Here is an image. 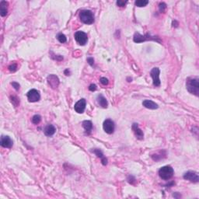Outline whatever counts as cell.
<instances>
[{"instance_id":"cell-1","label":"cell","mask_w":199,"mask_h":199,"mask_svg":"<svg viewBox=\"0 0 199 199\" xmlns=\"http://www.w3.org/2000/svg\"><path fill=\"white\" fill-rule=\"evenodd\" d=\"M186 88L189 93L193 95H199V82L196 78H188L186 82Z\"/></svg>"},{"instance_id":"cell-2","label":"cell","mask_w":199,"mask_h":199,"mask_svg":"<svg viewBox=\"0 0 199 199\" xmlns=\"http://www.w3.org/2000/svg\"><path fill=\"white\" fill-rule=\"evenodd\" d=\"M133 41L135 43L139 44L142 43V42H144V41H156V42H159V43H161L162 41L160 39V37H157V36H152L149 34H146L145 35L140 34L139 33H135L134 34V37H133Z\"/></svg>"},{"instance_id":"cell-3","label":"cell","mask_w":199,"mask_h":199,"mask_svg":"<svg viewBox=\"0 0 199 199\" xmlns=\"http://www.w3.org/2000/svg\"><path fill=\"white\" fill-rule=\"evenodd\" d=\"M80 20L85 24L90 25L94 23V15L92 11L83 9L79 13Z\"/></svg>"},{"instance_id":"cell-4","label":"cell","mask_w":199,"mask_h":199,"mask_svg":"<svg viewBox=\"0 0 199 199\" xmlns=\"http://www.w3.org/2000/svg\"><path fill=\"white\" fill-rule=\"evenodd\" d=\"M158 173L161 179L164 180H168L173 178L174 170L170 166H165L159 170Z\"/></svg>"},{"instance_id":"cell-5","label":"cell","mask_w":199,"mask_h":199,"mask_svg":"<svg viewBox=\"0 0 199 199\" xmlns=\"http://www.w3.org/2000/svg\"><path fill=\"white\" fill-rule=\"evenodd\" d=\"M74 37H75V40L76 41V42L79 45H85L87 43V41H88V36H87V34L83 31H81V30L76 31L75 33Z\"/></svg>"},{"instance_id":"cell-6","label":"cell","mask_w":199,"mask_h":199,"mask_svg":"<svg viewBox=\"0 0 199 199\" xmlns=\"http://www.w3.org/2000/svg\"><path fill=\"white\" fill-rule=\"evenodd\" d=\"M160 69L157 67L153 68V69L151 70V72H150V76H151L152 79L153 85L156 87H160V84H161V82H160Z\"/></svg>"},{"instance_id":"cell-7","label":"cell","mask_w":199,"mask_h":199,"mask_svg":"<svg viewBox=\"0 0 199 199\" xmlns=\"http://www.w3.org/2000/svg\"><path fill=\"white\" fill-rule=\"evenodd\" d=\"M103 128H104V132L107 134H113L115 129V122L111 119H106L103 124Z\"/></svg>"},{"instance_id":"cell-8","label":"cell","mask_w":199,"mask_h":199,"mask_svg":"<svg viewBox=\"0 0 199 199\" xmlns=\"http://www.w3.org/2000/svg\"><path fill=\"white\" fill-rule=\"evenodd\" d=\"M26 97H27L28 101L31 102V103L39 101L40 99H41V95H40L39 91L35 89H30V91H28V93L26 94Z\"/></svg>"},{"instance_id":"cell-9","label":"cell","mask_w":199,"mask_h":199,"mask_svg":"<svg viewBox=\"0 0 199 199\" xmlns=\"http://www.w3.org/2000/svg\"><path fill=\"white\" fill-rule=\"evenodd\" d=\"M183 178H184V180H188V181L191 182V183H198L199 181L198 174L195 171H188V172L184 173Z\"/></svg>"},{"instance_id":"cell-10","label":"cell","mask_w":199,"mask_h":199,"mask_svg":"<svg viewBox=\"0 0 199 199\" xmlns=\"http://www.w3.org/2000/svg\"><path fill=\"white\" fill-rule=\"evenodd\" d=\"M47 81H48V83L49 84V86L52 87L53 89H57L59 86V83H60V81H59V77L54 74H52V75H49V76L47 77Z\"/></svg>"},{"instance_id":"cell-11","label":"cell","mask_w":199,"mask_h":199,"mask_svg":"<svg viewBox=\"0 0 199 199\" xmlns=\"http://www.w3.org/2000/svg\"><path fill=\"white\" fill-rule=\"evenodd\" d=\"M86 106H87V100L84 98H82L75 104L74 110H76V112H77L78 114H82L86 109Z\"/></svg>"},{"instance_id":"cell-12","label":"cell","mask_w":199,"mask_h":199,"mask_svg":"<svg viewBox=\"0 0 199 199\" xmlns=\"http://www.w3.org/2000/svg\"><path fill=\"white\" fill-rule=\"evenodd\" d=\"M0 145H1V146L3 148L11 149L13 145V142L9 136H7V135H2V136L1 137Z\"/></svg>"},{"instance_id":"cell-13","label":"cell","mask_w":199,"mask_h":199,"mask_svg":"<svg viewBox=\"0 0 199 199\" xmlns=\"http://www.w3.org/2000/svg\"><path fill=\"white\" fill-rule=\"evenodd\" d=\"M91 152H92L93 153L95 154L96 156H97L98 158H100V160H101L102 164L104 165V166H107V165L108 160H107V159L105 157V156H104V153H103V152H102L100 149H91Z\"/></svg>"},{"instance_id":"cell-14","label":"cell","mask_w":199,"mask_h":199,"mask_svg":"<svg viewBox=\"0 0 199 199\" xmlns=\"http://www.w3.org/2000/svg\"><path fill=\"white\" fill-rule=\"evenodd\" d=\"M132 128L137 139H139V140H142V139H144V133H143L142 131L139 128L138 124L137 123L133 124L132 126Z\"/></svg>"},{"instance_id":"cell-15","label":"cell","mask_w":199,"mask_h":199,"mask_svg":"<svg viewBox=\"0 0 199 199\" xmlns=\"http://www.w3.org/2000/svg\"><path fill=\"white\" fill-rule=\"evenodd\" d=\"M143 107H145V108L150 109V110H156L159 108L158 104H156L155 102L152 101L150 100H145L142 102Z\"/></svg>"},{"instance_id":"cell-16","label":"cell","mask_w":199,"mask_h":199,"mask_svg":"<svg viewBox=\"0 0 199 199\" xmlns=\"http://www.w3.org/2000/svg\"><path fill=\"white\" fill-rule=\"evenodd\" d=\"M44 135L46 136L51 137L56 132V128L53 125H48L44 130Z\"/></svg>"},{"instance_id":"cell-17","label":"cell","mask_w":199,"mask_h":199,"mask_svg":"<svg viewBox=\"0 0 199 199\" xmlns=\"http://www.w3.org/2000/svg\"><path fill=\"white\" fill-rule=\"evenodd\" d=\"M82 128H84L86 134L89 135L93 130V123L90 121H84L82 122Z\"/></svg>"},{"instance_id":"cell-18","label":"cell","mask_w":199,"mask_h":199,"mask_svg":"<svg viewBox=\"0 0 199 199\" xmlns=\"http://www.w3.org/2000/svg\"><path fill=\"white\" fill-rule=\"evenodd\" d=\"M97 102L99 105L100 107H102L103 108H107V107H108V103H107V100L105 97H104V96L102 95V94H99L97 96Z\"/></svg>"},{"instance_id":"cell-19","label":"cell","mask_w":199,"mask_h":199,"mask_svg":"<svg viewBox=\"0 0 199 199\" xmlns=\"http://www.w3.org/2000/svg\"><path fill=\"white\" fill-rule=\"evenodd\" d=\"M8 5H9L8 2L6 1H1L0 2V14L2 16H6L7 13H8V9H7Z\"/></svg>"},{"instance_id":"cell-20","label":"cell","mask_w":199,"mask_h":199,"mask_svg":"<svg viewBox=\"0 0 199 199\" xmlns=\"http://www.w3.org/2000/svg\"><path fill=\"white\" fill-rule=\"evenodd\" d=\"M164 152V151L162 152V154L156 153V154H153V155H152V156H151L152 159L154 161H156V162H157V161H159V160L165 158V157H166V156H167V154L165 153V154H163V155H162V152Z\"/></svg>"},{"instance_id":"cell-21","label":"cell","mask_w":199,"mask_h":199,"mask_svg":"<svg viewBox=\"0 0 199 199\" xmlns=\"http://www.w3.org/2000/svg\"><path fill=\"white\" fill-rule=\"evenodd\" d=\"M149 3L148 0H137L135 2V5L138 7H144L147 6Z\"/></svg>"},{"instance_id":"cell-22","label":"cell","mask_w":199,"mask_h":199,"mask_svg":"<svg viewBox=\"0 0 199 199\" xmlns=\"http://www.w3.org/2000/svg\"><path fill=\"white\" fill-rule=\"evenodd\" d=\"M57 39H58V41H59V42L62 44L65 43V42L67 41L66 36H65V34H62V33H60V34H59L57 35Z\"/></svg>"},{"instance_id":"cell-23","label":"cell","mask_w":199,"mask_h":199,"mask_svg":"<svg viewBox=\"0 0 199 199\" xmlns=\"http://www.w3.org/2000/svg\"><path fill=\"white\" fill-rule=\"evenodd\" d=\"M31 121H32L33 124H34V125H38V124H39L41 121V116L39 115H34V116L32 117Z\"/></svg>"},{"instance_id":"cell-24","label":"cell","mask_w":199,"mask_h":199,"mask_svg":"<svg viewBox=\"0 0 199 199\" xmlns=\"http://www.w3.org/2000/svg\"><path fill=\"white\" fill-rule=\"evenodd\" d=\"M11 102L13 103V104L15 107H17L20 104V99L17 98L16 96H11L10 97Z\"/></svg>"},{"instance_id":"cell-25","label":"cell","mask_w":199,"mask_h":199,"mask_svg":"<svg viewBox=\"0 0 199 199\" xmlns=\"http://www.w3.org/2000/svg\"><path fill=\"white\" fill-rule=\"evenodd\" d=\"M167 9V4L165 2H160L159 4V10L160 13H163Z\"/></svg>"},{"instance_id":"cell-26","label":"cell","mask_w":199,"mask_h":199,"mask_svg":"<svg viewBox=\"0 0 199 199\" xmlns=\"http://www.w3.org/2000/svg\"><path fill=\"white\" fill-rule=\"evenodd\" d=\"M17 64L16 62H13L9 66V70L11 72H15L17 70Z\"/></svg>"},{"instance_id":"cell-27","label":"cell","mask_w":199,"mask_h":199,"mask_svg":"<svg viewBox=\"0 0 199 199\" xmlns=\"http://www.w3.org/2000/svg\"><path fill=\"white\" fill-rule=\"evenodd\" d=\"M127 2H128V1H122V0H118V1H117V2H116V4H117V6L125 7V5L127 4Z\"/></svg>"},{"instance_id":"cell-28","label":"cell","mask_w":199,"mask_h":199,"mask_svg":"<svg viewBox=\"0 0 199 199\" xmlns=\"http://www.w3.org/2000/svg\"><path fill=\"white\" fill-rule=\"evenodd\" d=\"M128 183H129V184H134L135 183V182H136V180H135V178H134V177H133V176H132V175H129L128 177Z\"/></svg>"},{"instance_id":"cell-29","label":"cell","mask_w":199,"mask_h":199,"mask_svg":"<svg viewBox=\"0 0 199 199\" xmlns=\"http://www.w3.org/2000/svg\"><path fill=\"white\" fill-rule=\"evenodd\" d=\"M100 82L104 86H106V85H107L109 83V80L107 78H105V77H101V78L100 79Z\"/></svg>"},{"instance_id":"cell-30","label":"cell","mask_w":199,"mask_h":199,"mask_svg":"<svg viewBox=\"0 0 199 199\" xmlns=\"http://www.w3.org/2000/svg\"><path fill=\"white\" fill-rule=\"evenodd\" d=\"M11 85L13 86V88H14V89H16V90H19V89H20V85L19 84L18 82H11Z\"/></svg>"},{"instance_id":"cell-31","label":"cell","mask_w":199,"mask_h":199,"mask_svg":"<svg viewBox=\"0 0 199 199\" xmlns=\"http://www.w3.org/2000/svg\"><path fill=\"white\" fill-rule=\"evenodd\" d=\"M87 62L89 63V65L93 67V65H94V59H93V58H92V57L87 58Z\"/></svg>"},{"instance_id":"cell-32","label":"cell","mask_w":199,"mask_h":199,"mask_svg":"<svg viewBox=\"0 0 199 199\" xmlns=\"http://www.w3.org/2000/svg\"><path fill=\"white\" fill-rule=\"evenodd\" d=\"M89 89L90 91H92V92H93V91H96V90H97V85L91 84L90 86L89 87Z\"/></svg>"},{"instance_id":"cell-33","label":"cell","mask_w":199,"mask_h":199,"mask_svg":"<svg viewBox=\"0 0 199 199\" xmlns=\"http://www.w3.org/2000/svg\"><path fill=\"white\" fill-rule=\"evenodd\" d=\"M172 25H173V27H178L179 24H178V22L177 21V20H173V21L172 22Z\"/></svg>"},{"instance_id":"cell-34","label":"cell","mask_w":199,"mask_h":199,"mask_svg":"<svg viewBox=\"0 0 199 199\" xmlns=\"http://www.w3.org/2000/svg\"><path fill=\"white\" fill-rule=\"evenodd\" d=\"M64 73H65V76H69L70 71H69V69H65V72H64Z\"/></svg>"},{"instance_id":"cell-35","label":"cell","mask_w":199,"mask_h":199,"mask_svg":"<svg viewBox=\"0 0 199 199\" xmlns=\"http://www.w3.org/2000/svg\"><path fill=\"white\" fill-rule=\"evenodd\" d=\"M173 197H174V198H179L181 197V195H178V192L174 193V194H173Z\"/></svg>"},{"instance_id":"cell-36","label":"cell","mask_w":199,"mask_h":199,"mask_svg":"<svg viewBox=\"0 0 199 199\" xmlns=\"http://www.w3.org/2000/svg\"><path fill=\"white\" fill-rule=\"evenodd\" d=\"M128 82H132V78H131V79H130V78H128Z\"/></svg>"}]
</instances>
